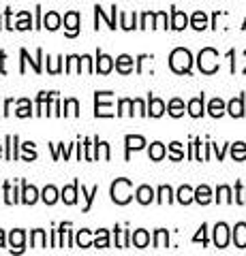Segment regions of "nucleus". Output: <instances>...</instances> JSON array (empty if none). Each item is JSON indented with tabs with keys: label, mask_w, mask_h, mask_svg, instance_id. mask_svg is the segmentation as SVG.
Segmentation results:
<instances>
[{
	"label": "nucleus",
	"mask_w": 246,
	"mask_h": 256,
	"mask_svg": "<svg viewBox=\"0 0 246 256\" xmlns=\"http://www.w3.org/2000/svg\"><path fill=\"white\" fill-rule=\"evenodd\" d=\"M195 201L199 203V205H208L210 201H212V190H210V186H199L195 190Z\"/></svg>",
	"instance_id": "nucleus-22"
},
{
	"label": "nucleus",
	"mask_w": 246,
	"mask_h": 256,
	"mask_svg": "<svg viewBox=\"0 0 246 256\" xmlns=\"http://www.w3.org/2000/svg\"><path fill=\"white\" fill-rule=\"evenodd\" d=\"M133 198V184L131 180L120 178L112 184V201L116 205H126Z\"/></svg>",
	"instance_id": "nucleus-2"
},
{
	"label": "nucleus",
	"mask_w": 246,
	"mask_h": 256,
	"mask_svg": "<svg viewBox=\"0 0 246 256\" xmlns=\"http://www.w3.org/2000/svg\"><path fill=\"white\" fill-rule=\"evenodd\" d=\"M0 28H3V24H0Z\"/></svg>",
	"instance_id": "nucleus-64"
},
{
	"label": "nucleus",
	"mask_w": 246,
	"mask_h": 256,
	"mask_svg": "<svg viewBox=\"0 0 246 256\" xmlns=\"http://www.w3.org/2000/svg\"><path fill=\"white\" fill-rule=\"evenodd\" d=\"M60 15L56 13V11H50L43 18V28H47V30H58L60 28Z\"/></svg>",
	"instance_id": "nucleus-26"
},
{
	"label": "nucleus",
	"mask_w": 246,
	"mask_h": 256,
	"mask_svg": "<svg viewBox=\"0 0 246 256\" xmlns=\"http://www.w3.org/2000/svg\"><path fill=\"white\" fill-rule=\"evenodd\" d=\"M30 246L33 248H45L47 246V239H45V230L37 228L30 233Z\"/></svg>",
	"instance_id": "nucleus-30"
},
{
	"label": "nucleus",
	"mask_w": 246,
	"mask_h": 256,
	"mask_svg": "<svg viewBox=\"0 0 246 256\" xmlns=\"http://www.w3.org/2000/svg\"><path fill=\"white\" fill-rule=\"evenodd\" d=\"M231 158L237 160V162H242V160H246V143L244 141H237L231 146Z\"/></svg>",
	"instance_id": "nucleus-33"
},
{
	"label": "nucleus",
	"mask_w": 246,
	"mask_h": 256,
	"mask_svg": "<svg viewBox=\"0 0 246 256\" xmlns=\"http://www.w3.org/2000/svg\"><path fill=\"white\" fill-rule=\"evenodd\" d=\"M116 230V248H129L131 244V233L129 230H120V228H114Z\"/></svg>",
	"instance_id": "nucleus-35"
},
{
	"label": "nucleus",
	"mask_w": 246,
	"mask_h": 256,
	"mask_svg": "<svg viewBox=\"0 0 246 256\" xmlns=\"http://www.w3.org/2000/svg\"><path fill=\"white\" fill-rule=\"evenodd\" d=\"M225 109H227V105L223 102V98H212L210 105H208V114L212 118H220V116L225 114Z\"/></svg>",
	"instance_id": "nucleus-23"
},
{
	"label": "nucleus",
	"mask_w": 246,
	"mask_h": 256,
	"mask_svg": "<svg viewBox=\"0 0 246 256\" xmlns=\"http://www.w3.org/2000/svg\"><path fill=\"white\" fill-rule=\"evenodd\" d=\"M65 116H79V102L75 98H67L65 100Z\"/></svg>",
	"instance_id": "nucleus-44"
},
{
	"label": "nucleus",
	"mask_w": 246,
	"mask_h": 256,
	"mask_svg": "<svg viewBox=\"0 0 246 256\" xmlns=\"http://www.w3.org/2000/svg\"><path fill=\"white\" fill-rule=\"evenodd\" d=\"M188 26V18H186V13H182L178 9H171V26L173 30H184Z\"/></svg>",
	"instance_id": "nucleus-15"
},
{
	"label": "nucleus",
	"mask_w": 246,
	"mask_h": 256,
	"mask_svg": "<svg viewBox=\"0 0 246 256\" xmlns=\"http://www.w3.org/2000/svg\"><path fill=\"white\" fill-rule=\"evenodd\" d=\"M41 198H43L45 205H54V203L58 201V190L54 188V186H45V190L41 192Z\"/></svg>",
	"instance_id": "nucleus-34"
},
{
	"label": "nucleus",
	"mask_w": 246,
	"mask_h": 256,
	"mask_svg": "<svg viewBox=\"0 0 246 256\" xmlns=\"http://www.w3.org/2000/svg\"><path fill=\"white\" fill-rule=\"evenodd\" d=\"M135 18L137 15H129V13H120V28L124 30H133V28H139V26H135Z\"/></svg>",
	"instance_id": "nucleus-42"
},
{
	"label": "nucleus",
	"mask_w": 246,
	"mask_h": 256,
	"mask_svg": "<svg viewBox=\"0 0 246 256\" xmlns=\"http://www.w3.org/2000/svg\"><path fill=\"white\" fill-rule=\"evenodd\" d=\"M169 66L173 73L186 75V73H190V66H193V56H190V52L184 50V47H178V50H173L169 56Z\"/></svg>",
	"instance_id": "nucleus-1"
},
{
	"label": "nucleus",
	"mask_w": 246,
	"mask_h": 256,
	"mask_svg": "<svg viewBox=\"0 0 246 256\" xmlns=\"http://www.w3.org/2000/svg\"><path fill=\"white\" fill-rule=\"evenodd\" d=\"M22 150L26 152V156H24V160H26V162H30V160H37V152H35V143L33 141H26L22 146Z\"/></svg>",
	"instance_id": "nucleus-47"
},
{
	"label": "nucleus",
	"mask_w": 246,
	"mask_h": 256,
	"mask_svg": "<svg viewBox=\"0 0 246 256\" xmlns=\"http://www.w3.org/2000/svg\"><path fill=\"white\" fill-rule=\"evenodd\" d=\"M163 114H165V102L161 98H156V96H150L148 98V116L161 118Z\"/></svg>",
	"instance_id": "nucleus-13"
},
{
	"label": "nucleus",
	"mask_w": 246,
	"mask_h": 256,
	"mask_svg": "<svg viewBox=\"0 0 246 256\" xmlns=\"http://www.w3.org/2000/svg\"><path fill=\"white\" fill-rule=\"evenodd\" d=\"M99 194V186H94L90 192L86 190L84 186H82V196L86 198V207H84V212H90V207H92V201H94V196Z\"/></svg>",
	"instance_id": "nucleus-40"
},
{
	"label": "nucleus",
	"mask_w": 246,
	"mask_h": 256,
	"mask_svg": "<svg viewBox=\"0 0 246 256\" xmlns=\"http://www.w3.org/2000/svg\"><path fill=\"white\" fill-rule=\"evenodd\" d=\"M190 26H193L195 30L208 28V15H205L203 11H195V13H193V18H190Z\"/></svg>",
	"instance_id": "nucleus-27"
},
{
	"label": "nucleus",
	"mask_w": 246,
	"mask_h": 256,
	"mask_svg": "<svg viewBox=\"0 0 246 256\" xmlns=\"http://www.w3.org/2000/svg\"><path fill=\"white\" fill-rule=\"evenodd\" d=\"M169 246V233L165 228H158L154 233V248H158V250H163V248Z\"/></svg>",
	"instance_id": "nucleus-31"
},
{
	"label": "nucleus",
	"mask_w": 246,
	"mask_h": 256,
	"mask_svg": "<svg viewBox=\"0 0 246 256\" xmlns=\"http://www.w3.org/2000/svg\"><path fill=\"white\" fill-rule=\"evenodd\" d=\"M244 56H246V52H244ZM244 75H246V68H244Z\"/></svg>",
	"instance_id": "nucleus-62"
},
{
	"label": "nucleus",
	"mask_w": 246,
	"mask_h": 256,
	"mask_svg": "<svg viewBox=\"0 0 246 256\" xmlns=\"http://www.w3.org/2000/svg\"><path fill=\"white\" fill-rule=\"evenodd\" d=\"M116 68H118V73H122V75L133 73V58L131 56H126V54L118 56L116 58Z\"/></svg>",
	"instance_id": "nucleus-16"
},
{
	"label": "nucleus",
	"mask_w": 246,
	"mask_h": 256,
	"mask_svg": "<svg viewBox=\"0 0 246 256\" xmlns=\"http://www.w3.org/2000/svg\"><path fill=\"white\" fill-rule=\"evenodd\" d=\"M205 230H208V224H201L199 233L193 237V242H195V244H199V242H201L203 246H208V233H205Z\"/></svg>",
	"instance_id": "nucleus-50"
},
{
	"label": "nucleus",
	"mask_w": 246,
	"mask_h": 256,
	"mask_svg": "<svg viewBox=\"0 0 246 256\" xmlns=\"http://www.w3.org/2000/svg\"><path fill=\"white\" fill-rule=\"evenodd\" d=\"M18 134H7V160H18Z\"/></svg>",
	"instance_id": "nucleus-20"
},
{
	"label": "nucleus",
	"mask_w": 246,
	"mask_h": 256,
	"mask_svg": "<svg viewBox=\"0 0 246 256\" xmlns=\"http://www.w3.org/2000/svg\"><path fill=\"white\" fill-rule=\"evenodd\" d=\"M39 201V190L35 186H28L26 182H22V203L35 205Z\"/></svg>",
	"instance_id": "nucleus-12"
},
{
	"label": "nucleus",
	"mask_w": 246,
	"mask_h": 256,
	"mask_svg": "<svg viewBox=\"0 0 246 256\" xmlns=\"http://www.w3.org/2000/svg\"><path fill=\"white\" fill-rule=\"evenodd\" d=\"M227 111H229V116H233V118H242L244 116V96H235V98L229 100V105H227Z\"/></svg>",
	"instance_id": "nucleus-14"
},
{
	"label": "nucleus",
	"mask_w": 246,
	"mask_h": 256,
	"mask_svg": "<svg viewBox=\"0 0 246 256\" xmlns=\"http://www.w3.org/2000/svg\"><path fill=\"white\" fill-rule=\"evenodd\" d=\"M0 248H5V230L0 228Z\"/></svg>",
	"instance_id": "nucleus-60"
},
{
	"label": "nucleus",
	"mask_w": 246,
	"mask_h": 256,
	"mask_svg": "<svg viewBox=\"0 0 246 256\" xmlns=\"http://www.w3.org/2000/svg\"><path fill=\"white\" fill-rule=\"evenodd\" d=\"M54 94L56 92H39V96H37V116H45V107H47V102L52 100Z\"/></svg>",
	"instance_id": "nucleus-25"
},
{
	"label": "nucleus",
	"mask_w": 246,
	"mask_h": 256,
	"mask_svg": "<svg viewBox=\"0 0 246 256\" xmlns=\"http://www.w3.org/2000/svg\"><path fill=\"white\" fill-rule=\"evenodd\" d=\"M212 148H214V152H216L218 160H223V158H225V148H218V146H212Z\"/></svg>",
	"instance_id": "nucleus-58"
},
{
	"label": "nucleus",
	"mask_w": 246,
	"mask_h": 256,
	"mask_svg": "<svg viewBox=\"0 0 246 256\" xmlns=\"http://www.w3.org/2000/svg\"><path fill=\"white\" fill-rule=\"evenodd\" d=\"M18 192H15V188H11V182H5V203L7 205H13L18 203Z\"/></svg>",
	"instance_id": "nucleus-41"
},
{
	"label": "nucleus",
	"mask_w": 246,
	"mask_h": 256,
	"mask_svg": "<svg viewBox=\"0 0 246 256\" xmlns=\"http://www.w3.org/2000/svg\"><path fill=\"white\" fill-rule=\"evenodd\" d=\"M124 143H126V160H129L131 152H137L146 146V139L139 137V134H126L124 137Z\"/></svg>",
	"instance_id": "nucleus-9"
},
{
	"label": "nucleus",
	"mask_w": 246,
	"mask_h": 256,
	"mask_svg": "<svg viewBox=\"0 0 246 256\" xmlns=\"http://www.w3.org/2000/svg\"><path fill=\"white\" fill-rule=\"evenodd\" d=\"M197 66H199L201 73L205 75H214L218 70V52L212 50V47H205L197 56Z\"/></svg>",
	"instance_id": "nucleus-3"
},
{
	"label": "nucleus",
	"mask_w": 246,
	"mask_h": 256,
	"mask_svg": "<svg viewBox=\"0 0 246 256\" xmlns=\"http://www.w3.org/2000/svg\"><path fill=\"white\" fill-rule=\"evenodd\" d=\"M52 150H54V160H58L60 158V154L65 156V158H69V152L73 150L75 146H69V148H65V143H58V148H54V146H50Z\"/></svg>",
	"instance_id": "nucleus-48"
},
{
	"label": "nucleus",
	"mask_w": 246,
	"mask_h": 256,
	"mask_svg": "<svg viewBox=\"0 0 246 256\" xmlns=\"http://www.w3.org/2000/svg\"><path fill=\"white\" fill-rule=\"evenodd\" d=\"M30 24H33V20H30V13L22 11L20 13V22L15 24V28H18V30H30Z\"/></svg>",
	"instance_id": "nucleus-46"
},
{
	"label": "nucleus",
	"mask_w": 246,
	"mask_h": 256,
	"mask_svg": "<svg viewBox=\"0 0 246 256\" xmlns=\"http://www.w3.org/2000/svg\"><path fill=\"white\" fill-rule=\"evenodd\" d=\"M154 28H167V13L165 11L154 13Z\"/></svg>",
	"instance_id": "nucleus-49"
},
{
	"label": "nucleus",
	"mask_w": 246,
	"mask_h": 256,
	"mask_svg": "<svg viewBox=\"0 0 246 256\" xmlns=\"http://www.w3.org/2000/svg\"><path fill=\"white\" fill-rule=\"evenodd\" d=\"M167 114H169L171 118L184 116V102H182L180 98H171V100H169V105H167Z\"/></svg>",
	"instance_id": "nucleus-29"
},
{
	"label": "nucleus",
	"mask_w": 246,
	"mask_h": 256,
	"mask_svg": "<svg viewBox=\"0 0 246 256\" xmlns=\"http://www.w3.org/2000/svg\"><path fill=\"white\" fill-rule=\"evenodd\" d=\"M5 58H7V54L5 52H0V73H7V68H5Z\"/></svg>",
	"instance_id": "nucleus-57"
},
{
	"label": "nucleus",
	"mask_w": 246,
	"mask_h": 256,
	"mask_svg": "<svg viewBox=\"0 0 246 256\" xmlns=\"http://www.w3.org/2000/svg\"><path fill=\"white\" fill-rule=\"evenodd\" d=\"M101 154H103V160H109V146L105 141H101Z\"/></svg>",
	"instance_id": "nucleus-56"
},
{
	"label": "nucleus",
	"mask_w": 246,
	"mask_h": 256,
	"mask_svg": "<svg viewBox=\"0 0 246 256\" xmlns=\"http://www.w3.org/2000/svg\"><path fill=\"white\" fill-rule=\"evenodd\" d=\"M60 60H62V58H56V60L47 58V62H50V66H47V70H50V73H52V75H56V73H60Z\"/></svg>",
	"instance_id": "nucleus-53"
},
{
	"label": "nucleus",
	"mask_w": 246,
	"mask_h": 256,
	"mask_svg": "<svg viewBox=\"0 0 246 256\" xmlns=\"http://www.w3.org/2000/svg\"><path fill=\"white\" fill-rule=\"evenodd\" d=\"M75 242H77V246H79V248H90V246H94V244H92V239H90V230H88V228L77 230Z\"/></svg>",
	"instance_id": "nucleus-36"
},
{
	"label": "nucleus",
	"mask_w": 246,
	"mask_h": 256,
	"mask_svg": "<svg viewBox=\"0 0 246 256\" xmlns=\"http://www.w3.org/2000/svg\"><path fill=\"white\" fill-rule=\"evenodd\" d=\"M11 105H13V100H11V98H9V100H7V102H5V111H3V114H5V116H9V109H11Z\"/></svg>",
	"instance_id": "nucleus-59"
},
{
	"label": "nucleus",
	"mask_w": 246,
	"mask_h": 256,
	"mask_svg": "<svg viewBox=\"0 0 246 256\" xmlns=\"http://www.w3.org/2000/svg\"><path fill=\"white\" fill-rule=\"evenodd\" d=\"M216 201L218 203H231V188L229 186H218L216 188Z\"/></svg>",
	"instance_id": "nucleus-39"
},
{
	"label": "nucleus",
	"mask_w": 246,
	"mask_h": 256,
	"mask_svg": "<svg viewBox=\"0 0 246 256\" xmlns=\"http://www.w3.org/2000/svg\"><path fill=\"white\" fill-rule=\"evenodd\" d=\"M0 156H3V146H0Z\"/></svg>",
	"instance_id": "nucleus-61"
},
{
	"label": "nucleus",
	"mask_w": 246,
	"mask_h": 256,
	"mask_svg": "<svg viewBox=\"0 0 246 256\" xmlns=\"http://www.w3.org/2000/svg\"><path fill=\"white\" fill-rule=\"evenodd\" d=\"M233 244L235 248H246V222H237L233 228Z\"/></svg>",
	"instance_id": "nucleus-17"
},
{
	"label": "nucleus",
	"mask_w": 246,
	"mask_h": 256,
	"mask_svg": "<svg viewBox=\"0 0 246 256\" xmlns=\"http://www.w3.org/2000/svg\"><path fill=\"white\" fill-rule=\"evenodd\" d=\"M242 28H246V20H244V26H242Z\"/></svg>",
	"instance_id": "nucleus-63"
},
{
	"label": "nucleus",
	"mask_w": 246,
	"mask_h": 256,
	"mask_svg": "<svg viewBox=\"0 0 246 256\" xmlns=\"http://www.w3.org/2000/svg\"><path fill=\"white\" fill-rule=\"evenodd\" d=\"M188 114L193 118H201L203 116V94L188 100Z\"/></svg>",
	"instance_id": "nucleus-21"
},
{
	"label": "nucleus",
	"mask_w": 246,
	"mask_h": 256,
	"mask_svg": "<svg viewBox=\"0 0 246 256\" xmlns=\"http://www.w3.org/2000/svg\"><path fill=\"white\" fill-rule=\"evenodd\" d=\"M178 201H180L182 205L193 203V201H195V190L190 188V186H180V190H178Z\"/></svg>",
	"instance_id": "nucleus-28"
},
{
	"label": "nucleus",
	"mask_w": 246,
	"mask_h": 256,
	"mask_svg": "<svg viewBox=\"0 0 246 256\" xmlns=\"http://www.w3.org/2000/svg\"><path fill=\"white\" fill-rule=\"evenodd\" d=\"M235 203H240V205H246V188L242 186L240 182L235 184Z\"/></svg>",
	"instance_id": "nucleus-51"
},
{
	"label": "nucleus",
	"mask_w": 246,
	"mask_h": 256,
	"mask_svg": "<svg viewBox=\"0 0 246 256\" xmlns=\"http://www.w3.org/2000/svg\"><path fill=\"white\" fill-rule=\"evenodd\" d=\"M92 148H94V146H92V143H90V139H86V141H84V152H86V154H84V158H86V160H94V154H92Z\"/></svg>",
	"instance_id": "nucleus-54"
},
{
	"label": "nucleus",
	"mask_w": 246,
	"mask_h": 256,
	"mask_svg": "<svg viewBox=\"0 0 246 256\" xmlns=\"http://www.w3.org/2000/svg\"><path fill=\"white\" fill-rule=\"evenodd\" d=\"M139 28H154V13H144L141 15Z\"/></svg>",
	"instance_id": "nucleus-52"
},
{
	"label": "nucleus",
	"mask_w": 246,
	"mask_h": 256,
	"mask_svg": "<svg viewBox=\"0 0 246 256\" xmlns=\"http://www.w3.org/2000/svg\"><path fill=\"white\" fill-rule=\"evenodd\" d=\"M131 242L135 248H148L150 244V235H148V230L144 228H139V230H135V233L131 235Z\"/></svg>",
	"instance_id": "nucleus-19"
},
{
	"label": "nucleus",
	"mask_w": 246,
	"mask_h": 256,
	"mask_svg": "<svg viewBox=\"0 0 246 256\" xmlns=\"http://www.w3.org/2000/svg\"><path fill=\"white\" fill-rule=\"evenodd\" d=\"M112 68H114V58H109L107 54L99 52L97 54V66H94V70L101 73V75H107V73H112Z\"/></svg>",
	"instance_id": "nucleus-7"
},
{
	"label": "nucleus",
	"mask_w": 246,
	"mask_h": 256,
	"mask_svg": "<svg viewBox=\"0 0 246 256\" xmlns=\"http://www.w3.org/2000/svg\"><path fill=\"white\" fill-rule=\"evenodd\" d=\"M150 160H154V162H158V160H163L165 158V154H167V150H165V146L161 141H154L152 146H150Z\"/></svg>",
	"instance_id": "nucleus-24"
},
{
	"label": "nucleus",
	"mask_w": 246,
	"mask_h": 256,
	"mask_svg": "<svg viewBox=\"0 0 246 256\" xmlns=\"http://www.w3.org/2000/svg\"><path fill=\"white\" fill-rule=\"evenodd\" d=\"M15 116H18V118H30V116H33V105H30L28 98L18 100V111H15Z\"/></svg>",
	"instance_id": "nucleus-32"
},
{
	"label": "nucleus",
	"mask_w": 246,
	"mask_h": 256,
	"mask_svg": "<svg viewBox=\"0 0 246 256\" xmlns=\"http://www.w3.org/2000/svg\"><path fill=\"white\" fill-rule=\"evenodd\" d=\"M158 203H171L173 201V192H171V188L169 186H161L158 188V198H156Z\"/></svg>",
	"instance_id": "nucleus-43"
},
{
	"label": "nucleus",
	"mask_w": 246,
	"mask_h": 256,
	"mask_svg": "<svg viewBox=\"0 0 246 256\" xmlns=\"http://www.w3.org/2000/svg\"><path fill=\"white\" fill-rule=\"evenodd\" d=\"M77 190H79V182H73L71 186H65L60 192V198L67 205H75L77 203Z\"/></svg>",
	"instance_id": "nucleus-11"
},
{
	"label": "nucleus",
	"mask_w": 246,
	"mask_h": 256,
	"mask_svg": "<svg viewBox=\"0 0 246 256\" xmlns=\"http://www.w3.org/2000/svg\"><path fill=\"white\" fill-rule=\"evenodd\" d=\"M24 242H26V233H24L22 228L11 230V235H9L11 252H24Z\"/></svg>",
	"instance_id": "nucleus-10"
},
{
	"label": "nucleus",
	"mask_w": 246,
	"mask_h": 256,
	"mask_svg": "<svg viewBox=\"0 0 246 256\" xmlns=\"http://www.w3.org/2000/svg\"><path fill=\"white\" fill-rule=\"evenodd\" d=\"M169 158H171V160H176V162L184 158V152H182V143H178V141H173V143H171V146H169Z\"/></svg>",
	"instance_id": "nucleus-45"
},
{
	"label": "nucleus",
	"mask_w": 246,
	"mask_h": 256,
	"mask_svg": "<svg viewBox=\"0 0 246 256\" xmlns=\"http://www.w3.org/2000/svg\"><path fill=\"white\" fill-rule=\"evenodd\" d=\"M65 28H67V36H77V32H79V13L77 11H69L65 15Z\"/></svg>",
	"instance_id": "nucleus-8"
},
{
	"label": "nucleus",
	"mask_w": 246,
	"mask_h": 256,
	"mask_svg": "<svg viewBox=\"0 0 246 256\" xmlns=\"http://www.w3.org/2000/svg\"><path fill=\"white\" fill-rule=\"evenodd\" d=\"M94 248H109V230L99 228L97 237H94Z\"/></svg>",
	"instance_id": "nucleus-38"
},
{
	"label": "nucleus",
	"mask_w": 246,
	"mask_h": 256,
	"mask_svg": "<svg viewBox=\"0 0 246 256\" xmlns=\"http://www.w3.org/2000/svg\"><path fill=\"white\" fill-rule=\"evenodd\" d=\"M229 244V226L225 222H218L214 226V246L216 248H227Z\"/></svg>",
	"instance_id": "nucleus-5"
},
{
	"label": "nucleus",
	"mask_w": 246,
	"mask_h": 256,
	"mask_svg": "<svg viewBox=\"0 0 246 256\" xmlns=\"http://www.w3.org/2000/svg\"><path fill=\"white\" fill-rule=\"evenodd\" d=\"M135 196H137V201L141 205H150L154 201V190L150 188V186H139L137 192H135Z\"/></svg>",
	"instance_id": "nucleus-18"
},
{
	"label": "nucleus",
	"mask_w": 246,
	"mask_h": 256,
	"mask_svg": "<svg viewBox=\"0 0 246 256\" xmlns=\"http://www.w3.org/2000/svg\"><path fill=\"white\" fill-rule=\"evenodd\" d=\"M133 102H135V109H137L139 116H148V109H146V105H144V100H141V98H135Z\"/></svg>",
	"instance_id": "nucleus-55"
},
{
	"label": "nucleus",
	"mask_w": 246,
	"mask_h": 256,
	"mask_svg": "<svg viewBox=\"0 0 246 256\" xmlns=\"http://www.w3.org/2000/svg\"><path fill=\"white\" fill-rule=\"evenodd\" d=\"M133 107L135 102L131 98H120V102H118V116H133Z\"/></svg>",
	"instance_id": "nucleus-37"
},
{
	"label": "nucleus",
	"mask_w": 246,
	"mask_h": 256,
	"mask_svg": "<svg viewBox=\"0 0 246 256\" xmlns=\"http://www.w3.org/2000/svg\"><path fill=\"white\" fill-rule=\"evenodd\" d=\"M20 56H22V66H20V73H26V62H30L33 64V68H35V73H41V58H43V50H37V60H30V56H28V52L26 50H22L20 52Z\"/></svg>",
	"instance_id": "nucleus-6"
},
{
	"label": "nucleus",
	"mask_w": 246,
	"mask_h": 256,
	"mask_svg": "<svg viewBox=\"0 0 246 256\" xmlns=\"http://www.w3.org/2000/svg\"><path fill=\"white\" fill-rule=\"evenodd\" d=\"M94 116L112 118V92H94Z\"/></svg>",
	"instance_id": "nucleus-4"
}]
</instances>
